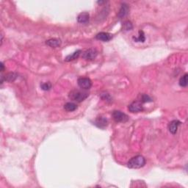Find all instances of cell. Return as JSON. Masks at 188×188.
<instances>
[{
	"label": "cell",
	"mask_w": 188,
	"mask_h": 188,
	"mask_svg": "<svg viewBox=\"0 0 188 188\" xmlns=\"http://www.w3.org/2000/svg\"><path fill=\"white\" fill-rule=\"evenodd\" d=\"M152 102V99H151V98H150L149 96H148V95H146V94H143V95L141 96V102H143V103H146V102Z\"/></svg>",
	"instance_id": "20"
},
{
	"label": "cell",
	"mask_w": 188,
	"mask_h": 188,
	"mask_svg": "<svg viewBox=\"0 0 188 188\" xmlns=\"http://www.w3.org/2000/svg\"><path fill=\"white\" fill-rule=\"evenodd\" d=\"M89 17H90V16H89L88 13H82L77 17V21L80 24H86V23L88 22Z\"/></svg>",
	"instance_id": "11"
},
{
	"label": "cell",
	"mask_w": 188,
	"mask_h": 188,
	"mask_svg": "<svg viewBox=\"0 0 188 188\" xmlns=\"http://www.w3.org/2000/svg\"><path fill=\"white\" fill-rule=\"evenodd\" d=\"M89 93L85 90H73L69 93V98L71 100L77 102H82L88 97Z\"/></svg>",
	"instance_id": "1"
},
{
	"label": "cell",
	"mask_w": 188,
	"mask_h": 188,
	"mask_svg": "<svg viewBox=\"0 0 188 188\" xmlns=\"http://www.w3.org/2000/svg\"><path fill=\"white\" fill-rule=\"evenodd\" d=\"M78 85L82 89L84 90H88L92 86V82L89 78H86V77H81V78L78 79Z\"/></svg>",
	"instance_id": "4"
},
{
	"label": "cell",
	"mask_w": 188,
	"mask_h": 188,
	"mask_svg": "<svg viewBox=\"0 0 188 188\" xmlns=\"http://www.w3.org/2000/svg\"><path fill=\"white\" fill-rule=\"evenodd\" d=\"M80 53H81V50L76 51V52H74L73 54H70V55H68V56H67V57H65V61H67V62H69V61L76 60V59H77V58H78L79 56H80Z\"/></svg>",
	"instance_id": "14"
},
{
	"label": "cell",
	"mask_w": 188,
	"mask_h": 188,
	"mask_svg": "<svg viewBox=\"0 0 188 188\" xmlns=\"http://www.w3.org/2000/svg\"><path fill=\"white\" fill-rule=\"evenodd\" d=\"M113 118L115 120V121L118 123H125L129 120V117L127 115L122 113L118 110H115L113 113Z\"/></svg>",
	"instance_id": "3"
},
{
	"label": "cell",
	"mask_w": 188,
	"mask_h": 188,
	"mask_svg": "<svg viewBox=\"0 0 188 188\" xmlns=\"http://www.w3.org/2000/svg\"><path fill=\"white\" fill-rule=\"evenodd\" d=\"M64 109L68 112H73L77 109V105L72 102H68L64 105Z\"/></svg>",
	"instance_id": "13"
},
{
	"label": "cell",
	"mask_w": 188,
	"mask_h": 188,
	"mask_svg": "<svg viewBox=\"0 0 188 188\" xmlns=\"http://www.w3.org/2000/svg\"><path fill=\"white\" fill-rule=\"evenodd\" d=\"M132 28H133L132 24L130 21H126V22L123 24V29H124V30H126V31L131 30Z\"/></svg>",
	"instance_id": "18"
},
{
	"label": "cell",
	"mask_w": 188,
	"mask_h": 188,
	"mask_svg": "<svg viewBox=\"0 0 188 188\" xmlns=\"http://www.w3.org/2000/svg\"><path fill=\"white\" fill-rule=\"evenodd\" d=\"M41 87L42 90H49L52 88V84L49 82H46V83H43L41 85Z\"/></svg>",
	"instance_id": "19"
},
{
	"label": "cell",
	"mask_w": 188,
	"mask_h": 188,
	"mask_svg": "<svg viewBox=\"0 0 188 188\" xmlns=\"http://www.w3.org/2000/svg\"><path fill=\"white\" fill-rule=\"evenodd\" d=\"M129 110L131 113H139L143 110V105L141 102H134L129 105Z\"/></svg>",
	"instance_id": "6"
},
{
	"label": "cell",
	"mask_w": 188,
	"mask_h": 188,
	"mask_svg": "<svg viewBox=\"0 0 188 188\" xmlns=\"http://www.w3.org/2000/svg\"><path fill=\"white\" fill-rule=\"evenodd\" d=\"M187 74H185L179 80V85L181 87H187Z\"/></svg>",
	"instance_id": "15"
},
{
	"label": "cell",
	"mask_w": 188,
	"mask_h": 188,
	"mask_svg": "<svg viewBox=\"0 0 188 188\" xmlns=\"http://www.w3.org/2000/svg\"><path fill=\"white\" fill-rule=\"evenodd\" d=\"M46 44H47V45L52 48H57L61 45V41L57 38H51L47 41Z\"/></svg>",
	"instance_id": "12"
},
{
	"label": "cell",
	"mask_w": 188,
	"mask_h": 188,
	"mask_svg": "<svg viewBox=\"0 0 188 188\" xmlns=\"http://www.w3.org/2000/svg\"><path fill=\"white\" fill-rule=\"evenodd\" d=\"M145 164H146V159L141 155H138V156L132 158L127 163L129 168H134V169H138V168L143 167Z\"/></svg>",
	"instance_id": "2"
},
{
	"label": "cell",
	"mask_w": 188,
	"mask_h": 188,
	"mask_svg": "<svg viewBox=\"0 0 188 188\" xmlns=\"http://www.w3.org/2000/svg\"><path fill=\"white\" fill-rule=\"evenodd\" d=\"M129 11V8L128 5H126V3L122 4L121 9H120L119 13H118V17H119V19H122V18H124L125 16H127Z\"/></svg>",
	"instance_id": "10"
},
{
	"label": "cell",
	"mask_w": 188,
	"mask_h": 188,
	"mask_svg": "<svg viewBox=\"0 0 188 188\" xmlns=\"http://www.w3.org/2000/svg\"><path fill=\"white\" fill-rule=\"evenodd\" d=\"M1 67H2V68H1V71L2 72L3 71H4V64H3L2 62H1Z\"/></svg>",
	"instance_id": "21"
},
{
	"label": "cell",
	"mask_w": 188,
	"mask_h": 188,
	"mask_svg": "<svg viewBox=\"0 0 188 188\" xmlns=\"http://www.w3.org/2000/svg\"><path fill=\"white\" fill-rule=\"evenodd\" d=\"M95 124L98 127L104 129V128L106 127L107 126H108V120H107L106 118H105V117L100 116V117H98V118L96 119Z\"/></svg>",
	"instance_id": "9"
},
{
	"label": "cell",
	"mask_w": 188,
	"mask_h": 188,
	"mask_svg": "<svg viewBox=\"0 0 188 188\" xmlns=\"http://www.w3.org/2000/svg\"><path fill=\"white\" fill-rule=\"evenodd\" d=\"M181 122L179 121H177V120H174V121H171L169 123V125H168V129H169L170 132L173 135L176 134L177 132L178 127H179V126Z\"/></svg>",
	"instance_id": "7"
},
{
	"label": "cell",
	"mask_w": 188,
	"mask_h": 188,
	"mask_svg": "<svg viewBox=\"0 0 188 188\" xmlns=\"http://www.w3.org/2000/svg\"><path fill=\"white\" fill-rule=\"evenodd\" d=\"M96 38L99 41H104V42H108V41H110L113 38V35L110 33H108V32H102L97 34L96 36Z\"/></svg>",
	"instance_id": "8"
},
{
	"label": "cell",
	"mask_w": 188,
	"mask_h": 188,
	"mask_svg": "<svg viewBox=\"0 0 188 188\" xmlns=\"http://www.w3.org/2000/svg\"><path fill=\"white\" fill-rule=\"evenodd\" d=\"M133 39H134L135 41H136V42H144L145 40H146V38H145V35H144V33H143V31H140L139 32V36H138V38H133Z\"/></svg>",
	"instance_id": "17"
},
{
	"label": "cell",
	"mask_w": 188,
	"mask_h": 188,
	"mask_svg": "<svg viewBox=\"0 0 188 188\" xmlns=\"http://www.w3.org/2000/svg\"><path fill=\"white\" fill-rule=\"evenodd\" d=\"M17 77V75L14 73H9L5 77V80L8 81V82H13L14 81Z\"/></svg>",
	"instance_id": "16"
},
{
	"label": "cell",
	"mask_w": 188,
	"mask_h": 188,
	"mask_svg": "<svg viewBox=\"0 0 188 188\" xmlns=\"http://www.w3.org/2000/svg\"><path fill=\"white\" fill-rule=\"evenodd\" d=\"M98 52L95 49H89L82 53V58L87 60H93L96 57Z\"/></svg>",
	"instance_id": "5"
}]
</instances>
